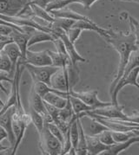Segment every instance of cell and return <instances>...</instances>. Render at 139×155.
Listing matches in <instances>:
<instances>
[{"instance_id":"7c38bea8","label":"cell","mask_w":139,"mask_h":155,"mask_svg":"<svg viewBox=\"0 0 139 155\" xmlns=\"http://www.w3.org/2000/svg\"><path fill=\"white\" fill-rule=\"evenodd\" d=\"M25 5L21 0H0V14L17 16Z\"/></svg>"},{"instance_id":"3957f363","label":"cell","mask_w":139,"mask_h":155,"mask_svg":"<svg viewBox=\"0 0 139 155\" xmlns=\"http://www.w3.org/2000/svg\"><path fill=\"white\" fill-rule=\"evenodd\" d=\"M31 123H32V119L29 114L25 113L22 115H19L14 112L12 115V129L16 138V141L12 147V152L11 153L12 155H15L17 153L19 145L22 142L23 138L25 136L26 129Z\"/></svg>"},{"instance_id":"b9f144b4","label":"cell","mask_w":139,"mask_h":155,"mask_svg":"<svg viewBox=\"0 0 139 155\" xmlns=\"http://www.w3.org/2000/svg\"><path fill=\"white\" fill-rule=\"evenodd\" d=\"M3 105H4V102L2 101V100L0 99V107H3Z\"/></svg>"},{"instance_id":"8992f818","label":"cell","mask_w":139,"mask_h":155,"mask_svg":"<svg viewBox=\"0 0 139 155\" xmlns=\"http://www.w3.org/2000/svg\"><path fill=\"white\" fill-rule=\"evenodd\" d=\"M97 93H98L97 90H90V91H86V92H76L73 89H71L69 91V94L82 100L85 104L91 107L93 109L112 104V102H106V101H100L97 97Z\"/></svg>"},{"instance_id":"f1b7e54d","label":"cell","mask_w":139,"mask_h":155,"mask_svg":"<svg viewBox=\"0 0 139 155\" xmlns=\"http://www.w3.org/2000/svg\"><path fill=\"white\" fill-rule=\"evenodd\" d=\"M124 15H125V17L124 18L129 19L130 26H131V31L135 35L136 44H137V46L139 48V22H137V19L132 18L131 16H130L127 12H124Z\"/></svg>"},{"instance_id":"4dcf8cb0","label":"cell","mask_w":139,"mask_h":155,"mask_svg":"<svg viewBox=\"0 0 139 155\" xmlns=\"http://www.w3.org/2000/svg\"><path fill=\"white\" fill-rule=\"evenodd\" d=\"M0 70L6 71L10 74H12V62L4 51L1 52L0 56Z\"/></svg>"},{"instance_id":"44dd1931","label":"cell","mask_w":139,"mask_h":155,"mask_svg":"<svg viewBox=\"0 0 139 155\" xmlns=\"http://www.w3.org/2000/svg\"><path fill=\"white\" fill-rule=\"evenodd\" d=\"M48 53L51 56L52 65L55 67L63 68L72 63L68 54H61L58 53L57 51H51V50H48Z\"/></svg>"},{"instance_id":"ffe728a7","label":"cell","mask_w":139,"mask_h":155,"mask_svg":"<svg viewBox=\"0 0 139 155\" xmlns=\"http://www.w3.org/2000/svg\"><path fill=\"white\" fill-rule=\"evenodd\" d=\"M28 5H29V6H30L31 10H32V16L36 17L37 18L44 20L48 24H51V23H52L54 21L55 18L49 12H47L45 10V8L39 6V5H36V4H33L32 2L28 3Z\"/></svg>"},{"instance_id":"836d02e7","label":"cell","mask_w":139,"mask_h":155,"mask_svg":"<svg viewBox=\"0 0 139 155\" xmlns=\"http://www.w3.org/2000/svg\"><path fill=\"white\" fill-rule=\"evenodd\" d=\"M82 31H83L81 29L72 26L71 28H70L69 30L66 31V34H67V37L69 38L70 41L71 43L75 44L76 40L78 39V37H80Z\"/></svg>"},{"instance_id":"4316f807","label":"cell","mask_w":139,"mask_h":155,"mask_svg":"<svg viewBox=\"0 0 139 155\" xmlns=\"http://www.w3.org/2000/svg\"><path fill=\"white\" fill-rule=\"evenodd\" d=\"M70 135L72 147L76 150L77 143H78V139H79V128H78V124H77V119L70 125Z\"/></svg>"},{"instance_id":"cb8c5ba5","label":"cell","mask_w":139,"mask_h":155,"mask_svg":"<svg viewBox=\"0 0 139 155\" xmlns=\"http://www.w3.org/2000/svg\"><path fill=\"white\" fill-rule=\"evenodd\" d=\"M69 99L71 106H72V108H73V111L75 113V114H79L83 112H88L93 110V108L91 107H90L87 104H85L82 100H80L77 97H75L73 95H70L69 94Z\"/></svg>"},{"instance_id":"e575fe53","label":"cell","mask_w":139,"mask_h":155,"mask_svg":"<svg viewBox=\"0 0 139 155\" xmlns=\"http://www.w3.org/2000/svg\"><path fill=\"white\" fill-rule=\"evenodd\" d=\"M9 74H9L8 72H6V71L0 70V88L2 89L3 92H5L6 94H9V93H8L6 88L4 87L3 82H4V81H8V82H11V83H12L13 82V79L10 78Z\"/></svg>"},{"instance_id":"bcb514c9","label":"cell","mask_w":139,"mask_h":155,"mask_svg":"<svg viewBox=\"0 0 139 155\" xmlns=\"http://www.w3.org/2000/svg\"><path fill=\"white\" fill-rule=\"evenodd\" d=\"M51 1H52V0H51Z\"/></svg>"},{"instance_id":"5b68a950","label":"cell","mask_w":139,"mask_h":155,"mask_svg":"<svg viewBox=\"0 0 139 155\" xmlns=\"http://www.w3.org/2000/svg\"><path fill=\"white\" fill-rule=\"evenodd\" d=\"M139 75V67H136L133 68L132 70L126 75L123 76L118 82L116 84V86L114 87L112 93L110 94L111 95V102L114 105L118 106L117 102V94H119L121 90L123 89V87H124L127 85H132L137 87L139 89V83L137 82V77Z\"/></svg>"},{"instance_id":"8d00e7d4","label":"cell","mask_w":139,"mask_h":155,"mask_svg":"<svg viewBox=\"0 0 139 155\" xmlns=\"http://www.w3.org/2000/svg\"><path fill=\"white\" fill-rule=\"evenodd\" d=\"M5 139H8V134H7L6 131L3 127L0 126V151H5L8 149V147H4L2 145V141Z\"/></svg>"},{"instance_id":"83f0119b","label":"cell","mask_w":139,"mask_h":155,"mask_svg":"<svg viewBox=\"0 0 139 155\" xmlns=\"http://www.w3.org/2000/svg\"><path fill=\"white\" fill-rule=\"evenodd\" d=\"M75 22L76 21L72 20V19L55 18L54 21L52 23H51V25H53V26H56V27H58V28H61V29H63V31H67L70 28L72 27V25H74Z\"/></svg>"},{"instance_id":"ac0fdd59","label":"cell","mask_w":139,"mask_h":155,"mask_svg":"<svg viewBox=\"0 0 139 155\" xmlns=\"http://www.w3.org/2000/svg\"><path fill=\"white\" fill-rule=\"evenodd\" d=\"M57 37H55L51 33L45 32V31H40V30H35L30 35V38L28 41V48L32 45L43 42H54V40Z\"/></svg>"},{"instance_id":"f35d334b","label":"cell","mask_w":139,"mask_h":155,"mask_svg":"<svg viewBox=\"0 0 139 155\" xmlns=\"http://www.w3.org/2000/svg\"><path fill=\"white\" fill-rule=\"evenodd\" d=\"M50 1L51 0H34V1H32V3L36 4V5H39V6L43 7V8H45L46 5L50 3Z\"/></svg>"},{"instance_id":"7bdbcfd3","label":"cell","mask_w":139,"mask_h":155,"mask_svg":"<svg viewBox=\"0 0 139 155\" xmlns=\"http://www.w3.org/2000/svg\"><path fill=\"white\" fill-rule=\"evenodd\" d=\"M21 1H23V2H25V4H28V3H29V0H21Z\"/></svg>"},{"instance_id":"ba28073f","label":"cell","mask_w":139,"mask_h":155,"mask_svg":"<svg viewBox=\"0 0 139 155\" xmlns=\"http://www.w3.org/2000/svg\"><path fill=\"white\" fill-rule=\"evenodd\" d=\"M20 60V59H19ZM20 62L22 63H28L34 66H50L52 65V61L48 50L44 51H32L27 50L26 57L24 61Z\"/></svg>"},{"instance_id":"1f68e13d","label":"cell","mask_w":139,"mask_h":155,"mask_svg":"<svg viewBox=\"0 0 139 155\" xmlns=\"http://www.w3.org/2000/svg\"><path fill=\"white\" fill-rule=\"evenodd\" d=\"M97 138L99 139V140L102 143L107 145V146H111L115 144V140H114L113 136H112V134H111V131L110 130H104L103 131L102 133H100L98 135H97Z\"/></svg>"},{"instance_id":"9a60e30c","label":"cell","mask_w":139,"mask_h":155,"mask_svg":"<svg viewBox=\"0 0 139 155\" xmlns=\"http://www.w3.org/2000/svg\"><path fill=\"white\" fill-rule=\"evenodd\" d=\"M50 13L54 18H63L72 19V20H75V21L83 20V21H87V22H90V23H92V21L89 18L83 16V15H81L80 13L74 12L71 9L66 8V7H64L63 9H59V10H53V11H51Z\"/></svg>"},{"instance_id":"f6af8a7d","label":"cell","mask_w":139,"mask_h":155,"mask_svg":"<svg viewBox=\"0 0 139 155\" xmlns=\"http://www.w3.org/2000/svg\"><path fill=\"white\" fill-rule=\"evenodd\" d=\"M32 1H34V0H29V3H30V2H32Z\"/></svg>"},{"instance_id":"f546056e","label":"cell","mask_w":139,"mask_h":155,"mask_svg":"<svg viewBox=\"0 0 139 155\" xmlns=\"http://www.w3.org/2000/svg\"><path fill=\"white\" fill-rule=\"evenodd\" d=\"M70 4H72L71 0H52V1H50V3L46 5L45 10L50 12L53 10L63 9L64 7L68 6Z\"/></svg>"},{"instance_id":"d4e9b609","label":"cell","mask_w":139,"mask_h":155,"mask_svg":"<svg viewBox=\"0 0 139 155\" xmlns=\"http://www.w3.org/2000/svg\"><path fill=\"white\" fill-rule=\"evenodd\" d=\"M136 67H139V48H137L136 50H133L131 53V56L129 57L123 76L129 74L133 68H135Z\"/></svg>"},{"instance_id":"7402d4cb","label":"cell","mask_w":139,"mask_h":155,"mask_svg":"<svg viewBox=\"0 0 139 155\" xmlns=\"http://www.w3.org/2000/svg\"><path fill=\"white\" fill-rule=\"evenodd\" d=\"M44 101L48 102L49 104L56 107L57 108L61 109L65 107L68 101V98L63 97L61 95H59L58 94L55 93V92H49L47 93L44 97H43Z\"/></svg>"},{"instance_id":"8fae6325","label":"cell","mask_w":139,"mask_h":155,"mask_svg":"<svg viewBox=\"0 0 139 155\" xmlns=\"http://www.w3.org/2000/svg\"><path fill=\"white\" fill-rule=\"evenodd\" d=\"M14 112L15 107H12L0 115V126L3 127L6 131L8 134V140L10 141V144L12 147L16 141V138L12 129V115Z\"/></svg>"},{"instance_id":"52a82bcc","label":"cell","mask_w":139,"mask_h":155,"mask_svg":"<svg viewBox=\"0 0 139 155\" xmlns=\"http://www.w3.org/2000/svg\"><path fill=\"white\" fill-rule=\"evenodd\" d=\"M51 87L64 92H69L70 90H71L69 73L66 67L60 68L52 74L51 78Z\"/></svg>"},{"instance_id":"603a6c76","label":"cell","mask_w":139,"mask_h":155,"mask_svg":"<svg viewBox=\"0 0 139 155\" xmlns=\"http://www.w3.org/2000/svg\"><path fill=\"white\" fill-rule=\"evenodd\" d=\"M87 115V114H86ZM90 119V126H89V128L87 130H84L86 134L89 135H98L100 133H102L103 131L104 130H109L107 127L105 125H103L98 120L93 118V117H90L87 115Z\"/></svg>"},{"instance_id":"2e32d148","label":"cell","mask_w":139,"mask_h":155,"mask_svg":"<svg viewBox=\"0 0 139 155\" xmlns=\"http://www.w3.org/2000/svg\"><path fill=\"white\" fill-rule=\"evenodd\" d=\"M136 142H139V135H136L131 138H130L126 141H123V142L115 143L113 145L110 146V147L107 151L103 152L102 154L106 155H117L120 153L121 152L126 150L128 147H130L132 144Z\"/></svg>"},{"instance_id":"60d3db41","label":"cell","mask_w":139,"mask_h":155,"mask_svg":"<svg viewBox=\"0 0 139 155\" xmlns=\"http://www.w3.org/2000/svg\"><path fill=\"white\" fill-rule=\"evenodd\" d=\"M10 43H11V42H1V41H0V56H1V52L4 50L5 47L8 44H10Z\"/></svg>"},{"instance_id":"6da1fadb","label":"cell","mask_w":139,"mask_h":155,"mask_svg":"<svg viewBox=\"0 0 139 155\" xmlns=\"http://www.w3.org/2000/svg\"><path fill=\"white\" fill-rule=\"evenodd\" d=\"M104 39L110 45H112L114 49L119 54V65H118L117 73L110 87V93L111 94L116 84L118 82L124 74L129 57L131 56V53L133 50H137L138 47L136 44L135 35L131 31L130 32V34L126 35L123 32H114L112 31L110 37H106Z\"/></svg>"},{"instance_id":"30bf717a","label":"cell","mask_w":139,"mask_h":155,"mask_svg":"<svg viewBox=\"0 0 139 155\" xmlns=\"http://www.w3.org/2000/svg\"><path fill=\"white\" fill-rule=\"evenodd\" d=\"M29 102H30V104H29L30 107H32L34 110H36L38 113L43 115L44 119V122H48V123L53 122V120L51 118V116L48 114V112L46 110L44 99L34 90L33 87H32V89H31Z\"/></svg>"},{"instance_id":"9c48e42d","label":"cell","mask_w":139,"mask_h":155,"mask_svg":"<svg viewBox=\"0 0 139 155\" xmlns=\"http://www.w3.org/2000/svg\"><path fill=\"white\" fill-rule=\"evenodd\" d=\"M123 108H124V107L120 105L117 106L114 105V104H110V105L102 107L96 108V109L88 112L91 113V114L100 115L101 117H103V118L121 119V120H128V115H126L123 112Z\"/></svg>"},{"instance_id":"5bb4252c","label":"cell","mask_w":139,"mask_h":155,"mask_svg":"<svg viewBox=\"0 0 139 155\" xmlns=\"http://www.w3.org/2000/svg\"><path fill=\"white\" fill-rule=\"evenodd\" d=\"M85 137H86L89 155L102 154L103 152L107 151L110 147V146L102 143L97 135H89L85 134Z\"/></svg>"},{"instance_id":"e0dca14e","label":"cell","mask_w":139,"mask_h":155,"mask_svg":"<svg viewBox=\"0 0 139 155\" xmlns=\"http://www.w3.org/2000/svg\"><path fill=\"white\" fill-rule=\"evenodd\" d=\"M3 51L6 54L7 56L9 57V59L11 60V62H12V73L15 72L16 66H17V63L19 62V60L22 58L21 51L19 50V46L14 42H12V43L7 44Z\"/></svg>"},{"instance_id":"74e56055","label":"cell","mask_w":139,"mask_h":155,"mask_svg":"<svg viewBox=\"0 0 139 155\" xmlns=\"http://www.w3.org/2000/svg\"><path fill=\"white\" fill-rule=\"evenodd\" d=\"M14 30L12 27H9L6 25H0V34L1 35H6V36H10L11 33Z\"/></svg>"},{"instance_id":"484cf974","label":"cell","mask_w":139,"mask_h":155,"mask_svg":"<svg viewBox=\"0 0 139 155\" xmlns=\"http://www.w3.org/2000/svg\"><path fill=\"white\" fill-rule=\"evenodd\" d=\"M29 114L31 116V119H32V123L34 124L36 129L38 132V134L42 131L43 127H44V119L43 117V115L41 114H39L36 110H34L32 108V107L29 106Z\"/></svg>"},{"instance_id":"4fadbf2b","label":"cell","mask_w":139,"mask_h":155,"mask_svg":"<svg viewBox=\"0 0 139 155\" xmlns=\"http://www.w3.org/2000/svg\"><path fill=\"white\" fill-rule=\"evenodd\" d=\"M10 36L12 38L13 42L19 46V50L21 51L22 58L20 60L24 61L25 59L26 52L28 50V41L30 38V35L25 32H22L19 30L14 29Z\"/></svg>"},{"instance_id":"ee69618b","label":"cell","mask_w":139,"mask_h":155,"mask_svg":"<svg viewBox=\"0 0 139 155\" xmlns=\"http://www.w3.org/2000/svg\"><path fill=\"white\" fill-rule=\"evenodd\" d=\"M137 82L139 83V75H138V77H137ZM138 100H139V98H138Z\"/></svg>"},{"instance_id":"277c9868","label":"cell","mask_w":139,"mask_h":155,"mask_svg":"<svg viewBox=\"0 0 139 155\" xmlns=\"http://www.w3.org/2000/svg\"><path fill=\"white\" fill-rule=\"evenodd\" d=\"M22 63V62H21ZM26 70L31 74L33 81L44 82L51 86V78L52 74L60 68L53 65L50 66H34L28 63H22Z\"/></svg>"},{"instance_id":"d6986e66","label":"cell","mask_w":139,"mask_h":155,"mask_svg":"<svg viewBox=\"0 0 139 155\" xmlns=\"http://www.w3.org/2000/svg\"><path fill=\"white\" fill-rule=\"evenodd\" d=\"M77 124L79 128V139L78 143L76 147V154L77 155H88V149H87V142H86V137L85 132L83 129L81 118H77Z\"/></svg>"},{"instance_id":"7a4b0ae2","label":"cell","mask_w":139,"mask_h":155,"mask_svg":"<svg viewBox=\"0 0 139 155\" xmlns=\"http://www.w3.org/2000/svg\"><path fill=\"white\" fill-rule=\"evenodd\" d=\"M63 145L60 140L54 136L49 130L46 122L39 133V148L42 154L59 155L62 153Z\"/></svg>"},{"instance_id":"d6a6232c","label":"cell","mask_w":139,"mask_h":155,"mask_svg":"<svg viewBox=\"0 0 139 155\" xmlns=\"http://www.w3.org/2000/svg\"><path fill=\"white\" fill-rule=\"evenodd\" d=\"M46 124H47V127H48L49 130L51 131V134L56 138H57L60 140V142L62 143V145H63V140H64V134H63L62 130L54 122H49V123L46 122Z\"/></svg>"},{"instance_id":"ab89813d","label":"cell","mask_w":139,"mask_h":155,"mask_svg":"<svg viewBox=\"0 0 139 155\" xmlns=\"http://www.w3.org/2000/svg\"><path fill=\"white\" fill-rule=\"evenodd\" d=\"M0 41L1 42H13L12 38L11 36H6V35H1L0 34Z\"/></svg>"},{"instance_id":"d590c367","label":"cell","mask_w":139,"mask_h":155,"mask_svg":"<svg viewBox=\"0 0 139 155\" xmlns=\"http://www.w3.org/2000/svg\"><path fill=\"white\" fill-rule=\"evenodd\" d=\"M97 0H71V3H78L80 5H82L83 8L85 10H90V7L92 6V5L97 2ZM122 1H126V2H131L132 0H122Z\"/></svg>"}]
</instances>
